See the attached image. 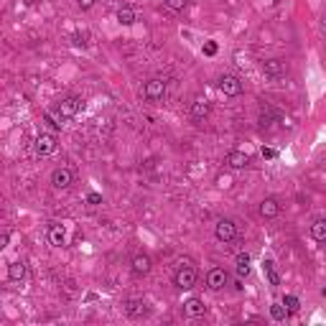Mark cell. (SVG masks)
I'll use <instances>...</instances> for the list:
<instances>
[{
    "label": "cell",
    "mask_w": 326,
    "mask_h": 326,
    "mask_svg": "<svg viewBox=\"0 0 326 326\" xmlns=\"http://www.w3.org/2000/svg\"><path fill=\"white\" fill-rule=\"evenodd\" d=\"M217 186H219V189H229V186H232V178H229V176H219V178H217Z\"/></svg>",
    "instance_id": "31"
},
{
    "label": "cell",
    "mask_w": 326,
    "mask_h": 326,
    "mask_svg": "<svg viewBox=\"0 0 326 326\" xmlns=\"http://www.w3.org/2000/svg\"><path fill=\"white\" fill-rule=\"evenodd\" d=\"M33 148H36L38 156H51V153L56 151V138H54L51 133H41V135H36Z\"/></svg>",
    "instance_id": "10"
},
{
    "label": "cell",
    "mask_w": 326,
    "mask_h": 326,
    "mask_svg": "<svg viewBox=\"0 0 326 326\" xmlns=\"http://www.w3.org/2000/svg\"><path fill=\"white\" fill-rule=\"evenodd\" d=\"M125 311H127V316H133V318H143V316L151 313V306L146 301H127Z\"/></svg>",
    "instance_id": "16"
},
{
    "label": "cell",
    "mask_w": 326,
    "mask_h": 326,
    "mask_svg": "<svg viewBox=\"0 0 326 326\" xmlns=\"http://www.w3.org/2000/svg\"><path fill=\"white\" fill-rule=\"evenodd\" d=\"M214 237L219 240V242H235L237 240V224L232 222V219H219L217 224H214Z\"/></svg>",
    "instance_id": "5"
},
{
    "label": "cell",
    "mask_w": 326,
    "mask_h": 326,
    "mask_svg": "<svg viewBox=\"0 0 326 326\" xmlns=\"http://www.w3.org/2000/svg\"><path fill=\"white\" fill-rule=\"evenodd\" d=\"M26 275H28V268H26L23 260H16V263H11V265H8V278H11L13 283H23V281H26Z\"/></svg>",
    "instance_id": "15"
},
{
    "label": "cell",
    "mask_w": 326,
    "mask_h": 326,
    "mask_svg": "<svg viewBox=\"0 0 326 326\" xmlns=\"http://www.w3.org/2000/svg\"><path fill=\"white\" fill-rule=\"evenodd\" d=\"M321 296H323V298H326V288H323V291H321Z\"/></svg>",
    "instance_id": "34"
},
{
    "label": "cell",
    "mask_w": 326,
    "mask_h": 326,
    "mask_svg": "<svg viewBox=\"0 0 326 326\" xmlns=\"http://www.w3.org/2000/svg\"><path fill=\"white\" fill-rule=\"evenodd\" d=\"M227 281H229V275H227L224 268H212V270L207 273V286H209L212 291H222V288L227 286Z\"/></svg>",
    "instance_id": "12"
},
{
    "label": "cell",
    "mask_w": 326,
    "mask_h": 326,
    "mask_svg": "<svg viewBox=\"0 0 326 326\" xmlns=\"http://www.w3.org/2000/svg\"><path fill=\"white\" fill-rule=\"evenodd\" d=\"M82 110H84V100H82V97H64L51 112H54L59 120H72V117H77Z\"/></svg>",
    "instance_id": "1"
},
{
    "label": "cell",
    "mask_w": 326,
    "mask_h": 326,
    "mask_svg": "<svg viewBox=\"0 0 326 326\" xmlns=\"http://www.w3.org/2000/svg\"><path fill=\"white\" fill-rule=\"evenodd\" d=\"M224 163H227L232 171H242V168L250 166V156H247L245 151H229L227 158H224Z\"/></svg>",
    "instance_id": "13"
},
{
    "label": "cell",
    "mask_w": 326,
    "mask_h": 326,
    "mask_svg": "<svg viewBox=\"0 0 326 326\" xmlns=\"http://www.w3.org/2000/svg\"><path fill=\"white\" fill-rule=\"evenodd\" d=\"M257 212H260L263 219H275V217H281V202L275 197H265L263 202H260Z\"/></svg>",
    "instance_id": "9"
},
{
    "label": "cell",
    "mask_w": 326,
    "mask_h": 326,
    "mask_svg": "<svg viewBox=\"0 0 326 326\" xmlns=\"http://www.w3.org/2000/svg\"><path fill=\"white\" fill-rule=\"evenodd\" d=\"M263 270H265V275H268V283H270V286H281V275H278L275 263H273L270 257H265V260H263Z\"/></svg>",
    "instance_id": "19"
},
{
    "label": "cell",
    "mask_w": 326,
    "mask_h": 326,
    "mask_svg": "<svg viewBox=\"0 0 326 326\" xmlns=\"http://www.w3.org/2000/svg\"><path fill=\"white\" fill-rule=\"evenodd\" d=\"M204 54H207V56H214V54H217V43H214V41H207V43H204Z\"/></svg>",
    "instance_id": "30"
},
{
    "label": "cell",
    "mask_w": 326,
    "mask_h": 326,
    "mask_svg": "<svg viewBox=\"0 0 326 326\" xmlns=\"http://www.w3.org/2000/svg\"><path fill=\"white\" fill-rule=\"evenodd\" d=\"M204 311H207V306H204V301H202V298H189V301L183 303V313H186V316H191V318L204 316Z\"/></svg>",
    "instance_id": "17"
},
{
    "label": "cell",
    "mask_w": 326,
    "mask_h": 326,
    "mask_svg": "<svg viewBox=\"0 0 326 326\" xmlns=\"http://www.w3.org/2000/svg\"><path fill=\"white\" fill-rule=\"evenodd\" d=\"M286 311H288V308H286L283 303H273V306H270V316H273L275 321H283V318H286Z\"/></svg>",
    "instance_id": "23"
},
{
    "label": "cell",
    "mask_w": 326,
    "mask_h": 326,
    "mask_svg": "<svg viewBox=\"0 0 326 326\" xmlns=\"http://www.w3.org/2000/svg\"><path fill=\"white\" fill-rule=\"evenodd\" d=\"M219 92L224 95V97H240L242 95V82H240V77H235V74H222L219 77Z\"/></svg>",
    "instance_id": "4"
},
{
    "label": "cell",
    "mask_w": 326,
    "mask_h": 326,
    "mask_svg": "<svg viewBox=\"0 0 326 326\" xmlns=\"http://www.w3.org/2000/svg\"><path fill=\"white\" fill-rule=\"evenodd\" d=\"M197 281H199V273H197V268H191V265H181L173 273V286L178 291H191L194 286H197Z\"/></svg>",
    "instance_id": "3"
},
{
    "label": "cell",
    "mask_w": 326,
    "mask_h": 326,
    "mask_svg": "<svg viewBox=\"0 0 326 326\" xmlns=\"http://www.w3.org/2000/svg\"><path fill=\"white\" fill-rule=\"evenodd\" d=\"M43 120L49 122L51 130H61V120H54V112H43Z\"/></svg>",
    "instance_id": "27"
},
{
    "label": "cell",
    "mask_w": 326,
    "mask_h": 326,
    "mask_svg": "<svg viewBox=\"0 0 326 326\" xmlns=\"http://www.w3.org/2000/svg\"><path fill=\"white\" fill-rule=\"evenodd\" d=\"M308 235H311L316 242H326V217L313 219V222H311V227H308Z\"/></svg>",
    "instance_id": "18"
},
{
    "label": "cell",
    "mask_w": 326,
    "mask_h": 326,
    "mask_svg": "<svg viewBox=\"0 0 326 326\" xmlns=\"http://www.w3.org/2000/svg\"><path fill=\"white\" fill-rule=\"evenodd\" d=\"M130 268H133L135 275H148L151 268H153V260H151V255H146V252H135L133 260H130Z\"/></svg>",
    "instance_id": "8"
},
{
    "label": "cell",
    "mask_w": 326,
    "mask_h": 326,
    "mask_svg": "<svg viewBox=\"0 0 326 326\" xmlns=\"http://www.w3.org/2000/svg\"><path fill=\"white\" fill-rule=\"evenodd\" d=\"M100 202H102V194H97V191L87 194V204H92V207H95V204H100Z\"/></svg>",
    "instance_id": "28"
},
{
    "label": "cell",
    "mask_w": 326,
    "mask_h": 326,
    "mask_svg": "<svg viewBox=\"0 0 326 326\" xmlns=\"http://www.w3.org/2000/svg\"><path fill=\"white\" fill-rule=\"evenodd\" d=\"M278 156V151H273V148H263V158H268V161H273Z\"/></svg>",
    "instance_id": "32"
},
{
    "label": "cell",
    "mask_w": 326,
    "mask_h": 326,
    "mask_svg": "<svg viewBox=\"0 0 326 326\" xmlns=\"http://www.w3.org/2000/svg\"><path fill=\"white\" fill-rule=\"evenodd\" d=\"M263 72H265L268 77H273V79L286 77V74H288V61H286V59H265V61H263Z\"/></svg>",
    "instance_id": "7"
},
{
    "label": "cell",
    "mask_w": 326,
    "mask_h": 326,
    "mask_svg": "<svg viewBox=\"0 0 326 326\" xmlns=\"http://www.w3.org/2000/svg\"><path fill=\"white\" fill-rule=\"evenodd\" d=\"M283 306H286L288 311H298V308H301V301H298L296 296H283Z\"/></svg>",
    "instance_id": "26"
},
{
    "label": "cell",
    "mask_w": 326,
    "mask_h": 326,
    "mask_svg": "<svg viewBox=\"0 0 326 326\" xmlns=\"http://www.w3.org/2000/svg\"><path fill=\"white\" fill-rule=\"evenodd\" d=\"M72 43H74L77 49H84V46L89 43V33H74V36H72Z\"/></svg>",
    "instance_id": "25"
},
{
    "label": "cell",
    "mask_w": 326,
    "mask_h": 326,
    "mask_svg": "<svg viewBox=\"0 0 326 326\" xmlns=\"http://www.w3.org/2000/svg\"><path fill=\"white\" fill-rule=\"evenodd\" d=\"M209 112H212V105H209L207 97H197V100L191 102V117L197 120V122H204L209 117Z\"/></svg>",
    "instance_id": "11"
},
{
    "label": "cell",
    "mask_w": 326,
    "mask_h": 326,
    "mask_svg": "<svg viewBox=\"0 0 326 326\" xmlns=\"http://www.w3.org/2000/svg\"><path fill=\"white\" fill-rule=\"evenodd\" d=\"M95 3H97V0H77V6H79L82 11H92Z\"/></svg>",
    "instance_id": "29"
},
{
    "label": "cell",
    "mask_w": 326,
    "mask_h": 326,
    "mask_svg": "<svg viewBox=\"0 0 326 326\" xmlns=\"http://www.w3.org/2000/svg\"><path fill=\"white\" fill-rule=\"evenodd\" d=\"M237 275H250V255H237Z\"/></svg>",
    "instance_id": "21"
},
{
    "label": "cell",
    "mask_w": 326,
    "mask_h": 326,
    "mask_svg": "<svg viewBox=\"0 0 326 326\" xmlns=\"http://www.w3.org/2000/svg\"><path fill=\"white\" fill-rule=\"evenodd\" d=\"M163 3H166V8H168V11H173V13H181V11L189 6V0H163Z\"/></svg>",
    "instance_id": "22"
},
{
    "label": "cell",
    "mask_w": 326,
    "mask_h": 326,
    "mask_svg": "<svg viewBox=\"0 0 326 326\" xmlns=\"http://www.w3.org/2000/svg\"><path fill=\"white\" fill-rule=\"evenodd\" d=\"M166 89H168L166 79L153 77V79H148V82L143 84V100L151 102V105H156V102H161V100L166 97Z\"/></svg>",
    "instance_id": "2"
},
{
    "label": "cell",
    "mask_w": 326,
    "mask_h": 326,
    "mask_svg": "<svg viewBox=\"0 0 326 326\" xmlns=\"http://www.w3.org/2000/svg\"><path fill=\"white\" fill-rule=\"evenodd\" d=\"M8 240H11V235L3 232V237H0V247H8Z\"/></svg>",
    "instance_id": "33"
},
{
    "label": "cell",
    "mask_w": 326,
    "mask_h": 326,
    "mask_svg": "<svg viewBox=\"0 0 326 326\" xmlns=\"http://www.w3.org/2000/svg\"><path fill=\"white\" fill-rule=\"evenodd\" d=\"M117 21H120V26H133L138 21V16H135V11L130 8V6H122L117 11Z\"/></svg>",
    "instance_id": "20"
},
{
    "label": "cell",
    "mask_w": 326,
    "mask_h": 326,
    "mask_svg": "<svg viewBox=\"0 0 326 326\" xmlns=\"http://www.w3.org/2000/svg\"><path fill=\"white\" fill-rule=\"evenodd\" d=\"M74 183V173L69 171V168H54L51 171V186L56 189V191H67L69 186Z\"/></svg>",
    "instance_id": "6"
},
{
    "label": "cell",
    "mask_w": 326,
    "mask_h": 326,
    "mask_svg": "<svg viewBox=\"0 0 326 326\" xmlns=\"http://www.w3.org/2000/svg\"><path fill=\"white\" fill-rule=\"evenodd\" d=\"M273 117H275V110H270V107H268V112L263 110V115H260V127H270Z\"/></svg>",
    "instance_id": "24"
},
{
    "label": "cell",
    "mask_w": 326,
    "mask_h": 326,
    "mask_svg": "<svg viewBox=\"0 0 326 326\" xmlns=\"http://www.w3.org/2000/svg\"><path fill=\"white\" fill-rule=\"evenodd\" d=\"M49 242L54 247H64L67 245V227L64 224H51L49 227Z\"/></svg>",
    "instance_id": "14"
}]
</instances>
